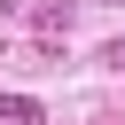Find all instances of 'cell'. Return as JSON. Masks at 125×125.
I'll use <instances>...</instances> for the list:
<instances>
[{"label": "cell", "mask_w": 125, "mask_h": 125, "mask_svg": "<svg viewBox=\"0 0 125 125\" xmlns=\"http://www.w3.org/2000/svg\"><path fill=\"white\" fill-rule=\"evenodd\" d=\"M0 117H8V125H47V109H39L31 94H0Z\"/></svg>", "instance_id": "1"}, {"label": "cell", "mask_w": 125, "mask_h": 125, "mask_svg": "<svg viewBox=\"0 0 125 125\" xmlns=\"http://www.w3.org/2000/svg\"><path fill=\"white\" fill-rule=\"evenodd\" d=\"M31 23H39V39H70V8H62V0H47Z\"/></svg>", "instance_id": "2"}, {"label": "cell", "mask_w": 125, "mask_h": 125, "mask_svg": "<svg viewBox=\"0 0 125 125\" xmlns=\"http://www.w3.org/2000/svg\"><path fill=\"white\" fill-rule=\"evenodd\" d=\"M102 62H109V70H125V31H117V39L102 47Z\"/></svg>", "instance_id": "3"}, {"label": "cell", "mask_w": 125, "mask_h": 125, "mask_svg": "<svg viewBox=\"0 0 125 125\" xmlns=\"http://www.w3.org/2000/svg\"><path fill=\"white\" fill-rule=\"evenodd\" d=\"M16 8H23V0H0V16H16Z\"/></svg>", "instance_id": "4"}]
</instances>
